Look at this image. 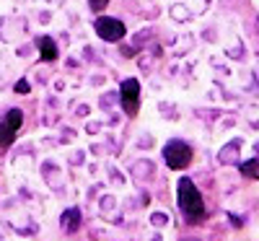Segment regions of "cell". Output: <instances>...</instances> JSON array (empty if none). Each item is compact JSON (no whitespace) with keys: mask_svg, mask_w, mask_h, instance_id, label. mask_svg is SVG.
Listing matches in <instances>:
<instances>
[{"mask_svg":"<svg viewBox=\"0 0 259 241\" xmlns=\"http://www.w3.org/2000/svg\"><path fill=\"white\" fill-rule=\"evenodd\" d=\"M39 50H41V57H45V60H55L57 57V47H55V42L50 36H45L39 42Z\"/></svg>","mask_w":259,"mask_h":241,"instance_id":"cell-8","label":"cell"},{"mask_svg":"<svg viewBox=\"0 0 259 241\" xmlns=\"http://www.w3.org/2000/svg\"><path fill=\"white\" fill-rule=\"evenodd\" d=\"M184 241H194V238H184Z\"/></svg>","mask_w":259,"mask_h":241,"instance_id":"cell-12","label":"cell"},{"mask_svg":"<svg viewBox=\"0 0 259 241\" xmlns=\"http://www.w3.org/2000/svg\"><path fill=\"white\" fill-rule=\"evenodd\" d=\"M163 158H166V164H168V169H184V166H189V161H192V148L187 145V143H182V140H171L166 148H163Z\"/></svg>","mask_w":259,"mask_h":241,"instance_id":"cell-2","label":"cell"},{"mask_svg":"<svg viewBox=\"0 0 259 241\" xmlns=\"http://www.w3.org/2000/svg\"><path fill=\"white\" fill-rule=\"evenodd\" d=\"M177 197H179V208H182V213L187 215V221L194 223V221H200V218L205 215L202 194H200L197 187H194L192 179H187V177L179 179V184H177Z\"/></svg>","mask_w":259,"mask_h":241,"instance_id":"cell-1","label":"cell"},{"mask_svg":"<svg viewBox=\"0 0 259 241\" xmlns=\"http://www.w3.org/2000/svg\"><path fill=\"white\" fill-rule=\"evenodd\" d=\"M16 91H18V94H29V83H26V81H18V83H16Z\"/></svg>","mask_w":259,"mask_h":241,"instance_id":"cell-11","label":"cell"},{"mask_svg":"<svg viewBox=\"0 0 259 241\" xmlns=\"http://www.w3.org/2000/svg\"><path fill=\"white\" fill-rule=\"evenodd\" d=\"M94 29H96V34L104 42H119L124 36V24H122V21H117V18H109V16H99Z\"/></svg>","mask_w":259,"mask_h":241,"instance_id":"cell-4","label":"cell"},{"mask_svg":"<svg viewBox=\"0 0 259 241\" xmlns=\"http://www.w3.org/2000/svg\"><path fill=\"white\" fill-rule=\"evenodd\" d=\"M150 221H153V226H163V223H168V218L163 213H153V215H150Z\"/></svg>","mask_w":259,"mask_h":241,"instance_id":"cell-10","label":"cell"},{"mask_svg":"<svg viewBox=\"0 0 259 241\" xmlns=\"http://www.w3.org/2000/svg\"><path fill=\"white\" fill-rule=\"evenodd\" d=\"M138 99H140V83L135 78H127L122 83V104H124V112L130 117L138 114Z\"/></svg>","mask_w":259,"mask_h":241,"instance_id":"cell-5","label":"cell"},{"mask_svg":"<svg viewBox=\"0 0 259 241\" xmlns=\"http://www.w3.org/2000/svg\"><path fill=\"white\" fill-rule=\"evenodd\" d=\"M21 122H24L21 109H11V112L3 117V122H0V148H8L13 143L16 133L21 130Z\"/></svg>","mask_w":259,"mask_h":241,"instance_id":"cell-3","label":"cell"},{"mask_svg":"<svg viewBox=\"0 0 259 241\" xmlns=\"http://www.w3.org/2000/svg\"><path fill=\"white\" fill-rule=\"evenodd\" d=\"M89 6H91V11H104L106 6H109V0H89Z\"/></svg>","mask_w":259,"mask_h":241,"instance_id":"cell-9","label":"cell"},{"mask_svg":"<svg viewBox=\"0 0 259 241\" xmlns=\"http://www.w3.org/2000/svg\"><path fill=\"white\" fill-rule=\"evenodd\" d=\"M60 226H62L65 231H68V233L78 231V226H80V210H78V208L65 210V213H62V218H60Z\"/></svg>","mask_w":259,"mask_h":241,"instance_id":"cell-6","label":"cell"},{"mask_svg":"<svg viewBox=\"0 0 259 241\" xmlns=\"http://www.w3.org/2000/svg\"><path fill=\"white\" fill-rule=\"evenodd\" d=\"M239 171L244 174L246 179H259V158H251V161H244L239 166Z\"/></svg>","mask_w":259,"mask_h":241,"instance_id":"cell-7","label":"cell"}]
</instances>
